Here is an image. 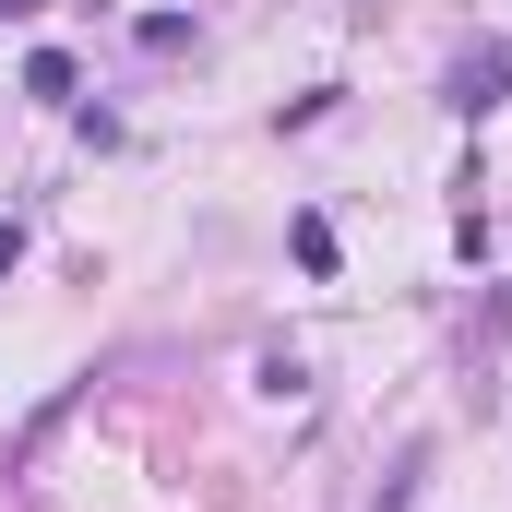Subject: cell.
<instances>
[{"label":"cell","mask_w":512,"mask_h":512,"mask_svg":"<svg viewBox=\"0 0 512 512\" xmlns=\"http://www.w3.org/2000/svg\"><path fill=\"white\" fill-rule=\"evenodd\" d=\"M501 84H512V60L489 48V60H465V72H453V108L477 120V108H501Z\"/></svg>","instance_id":"6da1fadb"},{"label":"cell","mask_w":512,"mask_h":512,"mask_svg":"<svg viewBox=\"0 0 512 512\" xmlns=\"http://www.w3.org/2000/svg\"><path fill=\"white\" fill-rule=\"evenodd\" d=\"M286 251L310 262V274H334V227H322V215H298V227H286Z\"/></svg>","instance_id":"7a4b0ae2"},{"label":"cell","mask_w":512,"mask_h":512,"mask_svg":"<svg viewBox=\"0 0 512 512\" xmlns=\"http://www.w3.org/2000/svg\"><path fill=\"white\" fill-rule=\"evenodd\" d=\"M24 12H48V0H0V24H24Z\"/></svg>","instance_id":"3957f363"},{"label":"cell","mask_w":512,"mask_h":512,"mask_svg":"<svg viewBox=\"0 0 512 512\" xmlns=\"http://www.w3.org/2000/svg\"><path fill=\"white\" fill-rule=\"evenodd\" d=\"M12 251H24V239H12V227H0V274H12Z\"/></svg>","instance_id":"277c9868"}]
</instances>
